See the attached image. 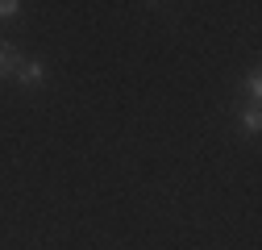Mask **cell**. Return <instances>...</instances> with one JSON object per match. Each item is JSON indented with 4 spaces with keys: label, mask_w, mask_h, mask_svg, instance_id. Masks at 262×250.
Returning a JSON list of instances; mask_svg holds the SVG:
<instances>
[{
    "label": "cell",
    "mask_w": 262,
    "mask_h": 250,
    "mask_svg": "<svg viewBox=\"0 0 262 250\" xmlns=\"http://www.w3.org/2000/svg\"><path fill=\"white\" fill-rule=\"evenodd\" d=\"M17 9H21L17 0H0V17H17Z\"/></svg>",
    "instance_id": "277c9868"
},
{
    "label": "cell",
    "mask_w": 262,
    "mask_h": 250,
    "mask_svg": "<svg viewBox=\"0 0 262 250\" xmlns=\"http://www.w3.org/2000/svg\"><path fill=\"white\" fill-rule=\"evenodd\" d=\"M246 88H250V100H254V109H258V96H262V79H258V71L250 75V84H246Z\"/></svg>",
    "instance_id": "3957f363"
},
{
    "label": "cell",
    "mask_w": 262,
    "mask_h": 250,
    "mask_svg": "<svg viewBox=\"0 0 262 250\" xmlns=\"http://www.w3.org/2000/svg\"><path fill=\"white\" fill-rule=\"evenodd\" d=\"M17 79L34 88V84H42V79H46V67H42V62H21V71H17Z\"/></svg>",
    "instance_id": "6da1fadb"
},
{
    "label": "cell",
    "mask_w": 262,
    "mask_h": 250,
    "mask_svg": "<svg viewBox=\"0 0 262 250\" xmlns=\"http://www.w3.org/2000/svg\"><path fill=\"white\" fill-rule=\"evenodd\" d=\"M258 125H262V117H258V109H250V113H246V130L254 134V130H258Z\"/></svg>",
    "instance_id": "5b68a950"
},
{
    "label": "cell",
    "mask_w": 262,
    "mask_h": 250,
    "mask_svg": "<svg viewBox=\"0 0 262 250\" xmlns=\"http://www.w3.org/2000/svg\"><path fill=\"white\" fill-rule=\"evenodd\" d=\"M21 71V58L13 54V50H0V79H5V75H17Z\"/></svg>",
    "instance_id": "7a4b0ae2"
}]
</instances>
